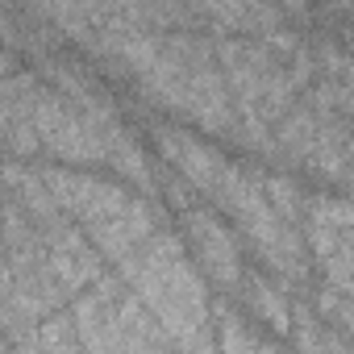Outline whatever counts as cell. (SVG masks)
Listing matches in <instances>:
<instances>
[{"label": "cell", "mask_w": 354, "mask_h": 354, "mask_svg": "<svg viewBox=\"0 0 354 354\" xmlns=\"http://www.w3.org/2000/svg\"><path fill=\"white\" fill-rule=\"evenodd\" d=\"M117 271V279L150 313L175 354H192L213 342V304L205 292V275L192 267L175 230L162 225L129 259H121Z\"/></svg>", "instance_id": "obj_1"}, {"label": "cell", "mask_w": 354, "mask_h": 354, "mask_svg": "<svg viewBox=\"0 0 354 354\" xmlns=\"http://www.w3.org/2000/svg\"><path fill=\"white\" fill-rule=\"evenodd\" d=\"M38 175L55 209L92 242L96 254L113 263L129 259L146 238L162 230L158 205L117 180H104V175L80 167H38Z\"/></svg>", "instance_id": "obj_2"}, {"label": "cell", "mask_w": 354, "mask_h": 354, "mask_svg": "<svg viewBox=\"0 0 354 354\" xmlns=\"http://www.w3.org/2000/svg\"><path fill=\"white\" fill-rule=\"evenodd\" d=\"M300 225L313 242V254L321 263V275L329 283V304L337 325L346 329V296H350V209L329 196H313L300 213Z\"/></svg>", "instance_id": "obj_3"}, {"label": "cell", "mask_w": 354, "mask_h": 354, "mask_svg": "<svg viewBox=\"0 0 354 354\" xmlns=\"http://www.w3.org/2000/svg\"><path fill=\"white\" fill-rule=\"evenodd\" d=\"M184 205V217H180V242L192 259V267L209 279H217L221 288H238L246 267H242V250H238V238L230 234V225L196 205V201H180Z\"/></svg>", "instance_id": "obj_4"}, {"label": "cell", "mask_w": 354, "mask_h": 354, "mask_svg": "<svg viewBox=\"0 0 354 354\" xmlns=\"http://www.w3.org/2000/svg\"><path fill=\"white\" fill-rule=\"evenodd\" d=\"M38 75H0V146L13 154H34V104H38Z\"/></svg>", "instance_id": "obj_5"}, {"label": "cell", "mask_w": 354, "mask_h": 354, "mask_svg": "<svg viewBox=\"0 0 354 354\" xmlns=\"http://www.w3.org/2000/svg\"><path fill=\"white\" fill-rule=\"evenodd\" d=\"M0 75H13V50L0 42Z\"/></svg>", "instance_id": "obj_6"}]
</instances>
